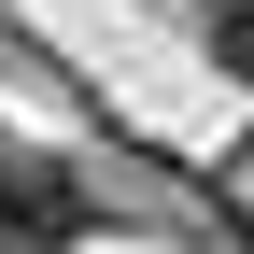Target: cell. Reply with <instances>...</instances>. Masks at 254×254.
<instances>
[{"mask_svg":"<svg viewBox=\"0 0 254 254\" xmlns=\"http://www.w3.org/2000/svg\"><path fill=\"white\" fill-rule=\"evenodd\" d=\"M85 240V184L57 155H14L0 141V254H71Z\"/></svg>","mask_w":254,"mask_h":254,"instance_id":"1","label":"cell"}]
</instances>
